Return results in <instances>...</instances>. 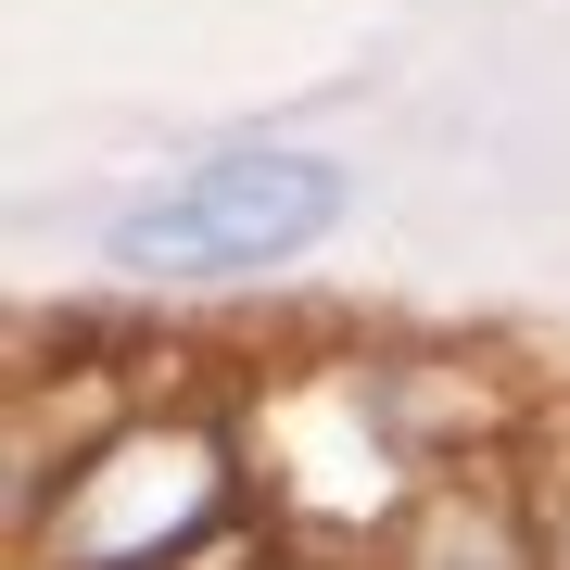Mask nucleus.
Masks as SVG:
<instances>
[{"instance_id":"nucleus-1","label":"nucleus","mask_w":570,"mask_h":570,"mask_svg":"<svg viewBox=\"0 0 570 570\" xmlns=\"http://www.w3.org/2000/svg\"><path fill=\"white\" fill-rule=\"evenodd\" d=\"M343 228V165L317 153H204L115 204V266L140 279H254Z\"/></svg>"}]
</instances>
